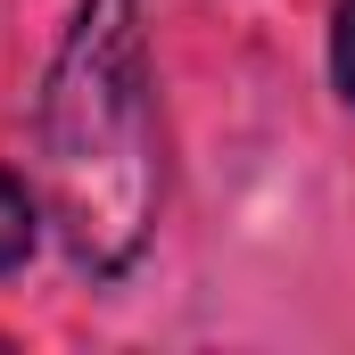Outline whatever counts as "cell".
I'll list each match as a JSON object with an SVG mask.
<instances>
[{"label": "cell", "instance_id": "cell-1", "mask_svg": "<svg viewBox=\"0 0 355 355\" xmlns=\"http://www.w3.org/2000/svg\"><path fill=\"white\" fill-rule=\"evenodd\" d=\"M33 190L50 240L83 281H124L149 257L166 215V124H157V50L149 0H75L42 99H33Z\"/></svg>", "mask_w": 355, "mask_h": 355}, {"label": "cell", "instance_id": "cell-2", "mask_svg": "<svg viewBox=\"0 0 355 355\" xmlns=\"http://www.w3.org/2000/svg\"><path fill=\"white\" fill-rule=\"evenodd\" d=\"M42 232H50L42 190H25V174L0 166V281H17V272L42 257Z\"/></svg>", "mask_w": 355, "mask_h": 355}, {"label": "cell", "instance_id": "cell-3", "mask_svg": "<svg viewBox=\"0 0 355 355\" xmlns=\"http://www.w3.org/2000/svg\"><path fill=\"white\" fill-rule=\"evenodd\" d=\"M322 67H331V91L355 107V0H331V33H322Z\"/></svg>", "mask_w": 355, "mask_h": 355}]
</instances>
